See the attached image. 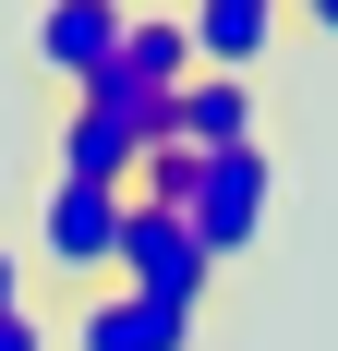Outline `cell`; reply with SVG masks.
Masks as SVG:
<instances>
[{
  "instance_id": "obj_2",
  "label": "cell",
  "mask_w": 338,
  "mask_h": 351,
  "mask_svg": "<svg viewBox=\"0 0 338 351\" xmlns=\"http://www.w3.org/2000/svg\"><path fill=\"white\" fill-rule=\"evenodd\" d=\"M266 206H278V158L266 145H230V158H194V243L230 267V254H254L266 243Z\"/></svg>"
},
{
  "instance_id": "obj_8",
  "label": "cell",
  "mask_w": 338,
  "mask_h": 351,
  "mask_svg": "<svg viewBox=\"0 0 338 351\" xmlns=\"http://www.w3.org/2000/svg\"><path fill=\"white\" fill-rule=\"evenodd\" d=\"M181 36H194V73L254 85V61H266L290 25H278V0H194V12H181Z\"/></svg>"
},
{
  "instance_id": "obj_7",
  "label": "cell",
  "mask_w": 338,
  "mask_h": 351,
  "mask_svg": "<svg viewBox=\"0 0 338 351\" xmlns=\"http://www.w3.org/2000/svg\"><path fill=\"white\" fill-rule=\"evenodd\" d=\"M109 61H121V0H49V12H36V73H49V85L85 97Z\"/></svg>"
},
{
  "instance_id": "obj_10",
  "label": "cell",
  "mask_w": 338,
  "mask_h": 351,
  "mask_svg": "<svg viewBox=\"0 0 338 351\" xmlns=\"http://www.w3.org/2000/svg\"><path fill=\"white\" fill-rule=\"evenodd\" d=\"M0 351H61V339H49V315H12V327H0Z\"/></svg>"
},
{
  "instance_id": "obj_1",
  "label": "cell",
  "mask_w": 338,
  "mask_h": 351,
  "mask_svg": "<svg viewBox=\"0 0 338 351\" xmlns=\"http://www.w3.org/2000/svg\"><path fill=\"white\" fill-rule=\"evenodd\" d=\"M121 291H145V303H181V315H205L218 303V254L194 243V218L181 206H121V267H109Z\"/></svg>"
},
{
  "instance_id": "obj_5",
  "label": "cell",
  "mask_w": 338,
  "mask_h": 351,
  "mask_svg": "<svg viewBox=\"0 0 338 351\" xmlns=\"http://www.w3.org/2000/svg\"><path fill=\"white\" fill-rule=\"evenodd\" d=\"M61 182H85V194H133V182H145V121L73 97V109H61Z\"/></svg>"
},
{
  "instance_id": "obj_3",
  "label": "cell",
  "mask_w": 338,
  "mask_h": 351,
  "mask_svg": "<svg viewBox=\"0 0 338 351\" xmlns=\"http://www.w3.org/2000/svg\"><path fill=\"white\" fill-rule=\"evenodd\" d=\"M121 206H133V194L49 182V194H36V267L73 279V291H109V267H121Z\"/></svg>"
},
{
  "instance_id": "obj_6",
  "label": "cell",
  "mask_w": 338,
  "mask_h": 351,
  "mask_svg": "<svg viewBox=\"0 0 338 351\" xmlns=\"http://www.w3.org/2000/svg\"><path fill=\"white\" fill-rule=\"evenodd\" d=\"M73 351H205V315L181 303H145V291H85V315H73Z\"/></svg>"
},
{
  "instance_id": "obj_9",
  "label": "cell",
  "mask_w": 338,
  "mask_h": 351,
  "mask_svg": "<svg viewBox=\"0 0 338 351\" xmlns=\"http://www.w3.org/2000/svg\"><path fill=\"white\" fill-rule=\"evenodd\" d=\"M12 315H36V303H25V254L0 243V327H12Z\"/></svg>"
},
{
  "instance_id": "obj_4",
  "label": "cell",
  "mask_w": 338,
  "mask_h": 351,
  "mask_svg": "<svg viewBox=\"0 0 338 351\" xmlns=\"http://www.w3.org/2000/svg\"><path fill=\"white\" fill-rule=\"evenodd\" d=\"M181 85H194V36H181V12H121V61H109L85 97H97V109H133V121H157Z\"/></svg>"
},
{
  "instance_id": "obj_11",
  "label": "cell",
  "mask_w": 338,
  "mask_h": 351,
  "mask_svg": "<svg viewBox=\"0 0 338 351\" xmlns=\"http://www.w3.org/2000/svg\"><path fill=\"white\" fill-rule=\"evenodd\" d=\"M302 25H314V36H338V0H302Z\"/></svg>"
}]
</instances>
